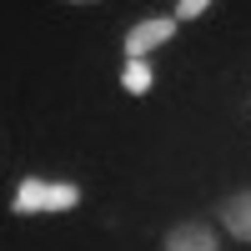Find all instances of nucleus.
<instances>
[{"label":"nucleus","mask_w":251,"mask_h":251,"mask_svg":"<svg viewBox=\"0 0 251 251\" xmlns=\"http://www.w3.org/2000/svg\"><path fill=\"white\" fill-rule=\"evenodd\" d=\"M176 35V15H156V20H141V25H131V35H126V55L141 60L146 50L166 46V40Z\"/></svg>","instance_id":"1"},{"label":"nucleus","mask_w":251,"mask_h":251,"mask_svg":"<svg viewBox=\"0 0 251 251\" xmlns=\"http://www.w3.org/2000/svg\"><path fill=\"white\" fill-rule=\"evenodd\" d=\"M166 251H216V236H211V226H201V221H181V226H171V236H166Z\"/></svg>","instance_id":"2"},{"label":"nucleus","mask_w":251,"mask_h":251,"mask_svg":"<svg viewBox=\"0 0 251 251\" xmlns=\"http://www.w3.org/2000/svg\"><path fill=\"white\" fill-rule=\"evenodd\" d=\"M221 221H226V231H231V236L251 241V191L226 196V201H221Z\"/></svg>","instance_id":"3"},{"label":"nucleus","mask_w":251,"mask_h":251,"mask_svg":"<svg viewBox=\"0 0 251 251\" xmlns=\"http://www.w3.org/2000/svg\"><path fill=\"white\" fill-rule=\"evenodd\" d=\"M10 211H20V216L46 211V181H40V176H25V181H20V191H15V206H10Z\"/></svg>","instance_id":"4"},{"label":"nucleus","mask_w":251,"mask_h":251,"mask_svg":"<svg viewBox=\"0 0 251 251\" xmlns=\"http://www.w3.org/2000/svg\"><path fill=\"white\" fill-rule=\"evenodd\" d=\"M121 86L131 91V96H146V91H151V66H146V60H126V75H121Z\"/></svg>","instance_id":"5"},{"label":"nucleus","mask_w":251,"mask_h":251,"mask_svg":"<svg viewBox=\"0 0 251 251\" xmlns=\"http://www.w3.org/2000/svg\"><path fill=\"white\" fill-rule=\"evenodd\" d=\"M80 201V191L71 181H55V186H46V211H71V206Z\"/></svg>","instance_id":"6"},{"label":"nucleus","mask_w":251,"mask_h":251,"mask_svg":"<svg viewBox=\"0 0 251 251\" xmlns=\"http://www.w3.org/2000/svg\"><path fill=\"white\" fill-rule=\"evenodd\" d=\"M206 5H211V0H181V5H176V20H196Z\"/></svg>","instance_id":"7"}]
</instances>
